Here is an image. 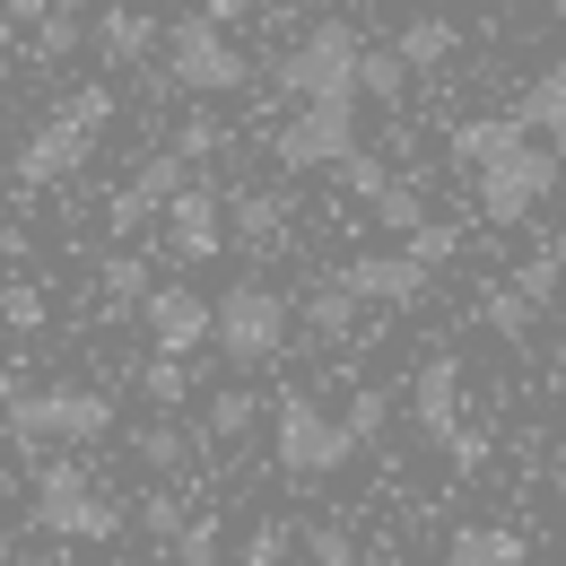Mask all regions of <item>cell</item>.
Listing matches in <instances>:
<instances>
[{
  "label": "cell",
  "instance_id": "obj_1",
  "mask_svg": "<svg viewBox=\"0 0 566 566\" xmlns=\"http://www.w3.org/2000/svg\"><path fill=\"white\" fill-rule=\"evenodd\" d=\"M105 123H114V87H78V96L53 114V123H44V132H27V148H18V184H35V192L71 184L78 166L96 157Z\"/></svg>",
  "mask_w": 566,
  "mask_h": 566
},
{
  "label": "cell",
  "instance_id": "obj_2",
  "mask_svg": "<svg viewBox=\"0 0 566 566\" xmlns=\"http://www.w3.org/2000/svg\"><path fill=\"white\" fill-rule=\"evenodd\" d=\"M244 78H253V62L227 44V27H218L210 9H192V18L166 27V87H184V96L210 105V96H235Z\"/></svg>",
  "mask_w": 566,
  "mask_h": 566
},
{
  "label": "cell",
  "instance_id": "obj_3",
  "mask_svg": "<svg viewBox=\"0 0 566 566\" xmlns=\"http://www.w3.org/2000/svg\"><path fill=\"white\" fill-rule=\"evenodd\" d=\"M0 419L18 444H96V436H114V401L96 384H44V392H18Z\"/></svg>",
  "mask_w": 566,
  "mask_h": 566
},
{
  "label": "cell",
  "instance_id": "obj_4",
  "mask_svg": "<svg viewBox=\"0 0 566 566\" xmlns=\"http://www.w3.org/2000/svg\"><path fill=\"white\" fill-rule=\"evenodd\" d=\"M35 532H53V541H114L123 532V505L62 453V462L35 471Z\"/></svg>",
  "mask_w": 566,
  "mask_h": 566
},
{
  "label": "cell",
  "instance_id": "obj_5",
  "mask_svg": "<svg viewBox=\"0 0 566 566\" xmlns=\"http://www.w3.org/2000/svg\"><path fill=\"white\" fill-rule=\"evenodd\" d=\"M357 62H366V44L349 35V18H314V27L280 53V87L296 105H314V96H357Z\"/></svg>",
  "mask_w": 566,
  "mask_h": 566
},
{
  "label": "cell",
  "instance_id": "obj_6",
  "mask_svg": "<svg viewBox=\"0 0 566 566\" xmlns=\"http://www.w3.org/2000/svg\"><path fill=\"white\" fill-rule=\"evenodd\" d=\"M287 323H296V305H287L280 287L235 280L218 296V357H227V366H271V357L287 349Z\"/></svg>",
  "mask_w": 566,
  "mask_h": 566
},
{
  "label": "cell",
  "instance_id": "obj_7",
  "mask_svg": "<svg viewBox=\"0 0 566 566\" xmlns=\"http://www.w3.org/2000/svg\"><path fill=\"white\" fill-rule=\"evenodd\" d=\"M558 175H566L558 148H549V140H523L514 157H496V166H480V175H471L480 218H489V227H523V218H532L549 192H558Z\"/></svg>",
  "mask_w": 566,
  "mask_h": 566
},
{
  "label": "cell",
  "instance_id": "obj_8",
  "mask_svg": "<svg viewBox=\"0 0 566 566\" xmlns=\"http://www.w3.org/2000/svg\"><path fill=\"white\" fill-rule=\"evenodd\" d=\"M357 453L349 419H332L314 392H280V471L287 480H332Z\"/></svg>",
  "mask_w": 566,
  "mask_h": 566
},
{
  "label": "cell",
  "instance_id": "obj_9",
  "mask_svg": "<svg viewBox=\"0 0 566 566\" xmlns=\"http://www.w3.org/2000/svg\"><path fill=\"white\" fill-rule=\"evenodd\" d=\"M349 148H357V96H314L271 140V157H280V175H314V166H340Z\"/></svg>",
  "mask_w": 566,
  "mask_h": 566
},
{
  "label": "cell",
  "instance_id": "obj_10",
  "mask_svg": "<svg viewBox=\"0 0 566 566\" xmlns=\"http://www.w3.org/2000/svg\"><path fill=\"white\" fill-rule=\"evenodd\" d=\"M184 184H192V157H184V148H157V157H140V166H132V184L105 201V227H114V235H140L148 218H166V201H175Z\"/></svg>",
  "mask_w": 566,
  "mask_h": 566
},
{
  "label": "cell",
  "instance_id": "obj_11",
  "mask_svg": "<svg viewBox=\"0 0 566 566\" xmlns=\"http://www.w3.org/2000/svg\"><path fill=\"white\" fill-rule=\"evenodd\" d=\"M227 235H235V218H227L218 192L184 184V192L166 201V253H175V262H218V253H227Z\"/></svg>",
  "mask_w": 566,
  "mask_h": 566
},
{
  "label": "cell",
  "instance_id": "obj_12",
  "mask_svg": "<svg viewBox=\"0 0 566 566\" xmlns=\"http://www.w3.org/2000/svg\"><path fill=\"white\" fill-rule=\"evenodd\" d=\"M427 271H436V262H419V253L401 244V253H357V262H340L332 280L349 287L357 305H419V296H427Z\"/></svg>",
  "mask_w": 566,
  "mask_h": 566
},
{
  "label": "cell",
  "instance_id": "obj_13",
  "mask_svg": "<svg viewBox=\"0 0 566 566\" xmlns=\"http://www.w3.org/2000/svg\"><path fill=\"white\" fill-rule=\"evenodd\" d=\"M140 314H148V340H157L166 357H184V349H201V340H218V305H210V296H192V287H157Z\"/></svg>",
  "mask_w": 566,
  "mask_h": 566
},
{
  "label": "cell",
  "instance_id": "obj_14",
  "mask_svg": "<svg viewBox=\"0 0 566 566\" xmlns=\"http://www.w3.org/2000/svg\"><path fill=\"white\" fill-rule=\"evenodd\" d=\"M410 410H419L427 444H453V436H462V366H453V357H427V366H419Z\"/></svg>",
  "mask_w": 566,
  "mask_h": 566
},
{
  "label": "cell",
  "instance_id": "obj_15",
  "mask_svg": "<svg viewBox=\"0 0 566 566\" xmlns=\"http://www.w3.org/2000/svg\"><path fill=\"white\" fill-rule=\"evenodd\" d=\"M523 140H532L523 105H514V114H471V123L453 132V166H462V175H480V166H496V157H514Z\"/></svg>",
  "mask_w": 566,
  "mask_h": 566
},
{
  "label": "cell",
  "instance_id": "obj_16",
  "mask_svg": "<svg viewBox=\"0 0 566 566\" xmlns=\"http://www.w3.org/2000/svg\"><path fill=\"white\" fill-rule=\"evenodd\" d=\"M87 44H96L105 71H132V62H148V44H157V18H140V9H96Z\"/></svg>",
  "mask_w": 566,
  "mask_h": 566
},
{
  "label": "cell",
  "instance_id": "obj_17",
  "mask_svg": "<svg viewBox=\"0 0 566 566\" xmlns=\"http://www.w3.org/2000/svg\"><path fill=\"white\" fill-rule=\"evenodd\" d=\"M392 53H401L410 71H444V62L462 53V27H453V18H401V35H392Z\"/></svg>",
  "mask_w": 566,
  "mask_h": 566
},
{
  "label": "cell",
  "instance_id": "obj_18",
  "mask_svg": "<svg viewBox=\"0 0 566 566\" xmlns=\"http://www.w3.org/2000/svg\"><path fill=\"white\" fill-rule=\"evenodd\" d=\"M523 123H532V132H541V140L566 157V53H558L541 78H532V87H523Z\"/></svg>",
  "mask_w": 566,
  "mask_h": 566
},
{
  "label": "cell",
  "instance_id": "obj_19",
  "mask_svg": "<svg viewBox=\"0 0 566 566\" xmlns=\"http://www.w3.org/2000/svg\"><path fill=\"white\" fill-rule=\"evenodd\" d=\"M227 218H235V244H253V253H280V244H287V227H296L280 192H244V201H235Z\"/></svg>",
  "mask_w": 566,
  "mask_h": 566
},
{
  "label": "cell",
  "instance_id": "obj_20",
  "mask_svg": "<svg viewBox=\"0 0 566 566\" xmlns=\"http://www.w3.org/2000/svg\"><path fill=\"white\" fill-rule=\"evenodd\" d=\"M453 566H532V549H523V532H505V523H462V532H453Z\"/></svg>",
  "mask_w": 566,
  "mask_h": 566
},
{
  "label": "cell",
  "instance_id": "obj_21",
  "mask_svg": "<svg viewBox=\"0 0 566 566\" xmlns=\"http://www.w3.org/2000/svg\"><path fill=\"white\" fill-rule=\"evenodd\" d=\"M305 332H314V340H349L357 332V296L340 280H323L314 296H305Z\"/></svg>",
  "mask_w": 566,
  "mask_h": 566
},
{
  "label": "cell",
  "instance_id": "obj_22",
  "mask_svg": "<svg viewBox=\"0 0 566 566\" xmlns=\"http://www.w3.org/2000/svg\"><path fill=\"white\" fill-rule=\"evenodd\" d=\"M253 419H262V392H244V384H227V392H210V419H201V436H218V444H235V436H253Z\"/></svg>",
  "mask_w": 566,
  "mask_h": 566
},
{
  "label": "cell",
  "instance_id": "obj_23",
  "mask_svg": "<svg viewBox=\"0 0 566 566\" xmlns=\"http://www.w3.org/2000/svg\"><path fill=\"white\" fill-rule=\"evenodd\" d=\"M532 314H541V305H532V296H523V287H514V280L480 296V323H489L496 340H523V332H532Z\"/></svg>",
  "mask_w": 566,
  "mask_h": 566
},
{
  "label": "cell",
  "instance_id": "obj_24",
  "mask_svg": "<svg viewBox=\"0 0 566 566\" xmlns=\"http://www.w3.org/2000/svg\"><path fill=\"white\" fill-rule=\"evenodd\" d=\"M96 287H105V305H148V296H157V287H148V262H140V253H105Z\"/></svg>",
  "mask_w": 566,
  "mask_h": 566
},
{
  "label": "cell",
  "instance_id": "obj_25",
  "mask_svg": "<svg viewBox=\"0 0 566 566\" xmlns=\"http://www.w3.org/2000/svg\"><path fill=\"white\" fill-rule=\"evenodd\" d=\"M401 87H410V62H401V53H366V62H357V96L401 105Z\"/></svg>",
  "mask_w": 566,
  "mask_h": 566
},
{
  "label": "cell",
  "instance_id": "obj_26",
  "mask_svg": "<svg viewBox=\"0 0 566 566\" xmlns=\"http://www.w3.org/2000/svg\"><path fill=\"white\" fill-rule=\"evenodd\" d=\"M340 192L375 210V201L392 192V166H384V157H366V148H349V157H340Z\"/></svg>",
  "mask_w": 566,
  "mask_h": 566
},
{
  "label": "cell",
  "instance_id": "obj_27",
  "mask_svg": "<svg viewBox=\"0 0 566 566\" xmlns=\"http://www.w3.org/2000/svg\"><path fill=\"white\" fill-rule=\"evenodd\" d=\"M132 453H140L148 471H184V453H192V436H184L175 419H157V427H140V436H132Z\"/></svg>",
  "mask_w": 566,
  "mask_h": 566
},
{
  "label": "cell",
  "instance_id": "obj_28",
  "mask_svg": "<svg viewBox=\"0 0 566 566\" xmlns=\"http://www.w3.org/2000/svg\"><path fill=\"white\" fill-rule=\"evenodd\" d=\"M375 227H392V235L410 244V235H419V227H427V201H419V184H392V192L375 201Z\"/></svg>",
  "mask_w": 566,
  "mask_h": 566
},
{
  "label": "cell",
  "instance_id": "obj_29",
  "mask_svg": "<svg viewBox=\"0 0 566 566\" xmlns=\"http://www.w3.org/2000/svg\"><path fill=\"white\" fill-rule=\"evenodd\" d=\"M140 392L157 401V410H175V401L192 392V375H184V357H166V349H157V357L140 366Z\"/></svg>",
  "mask_w": 566,
  "mask_h": 566
},
{
  "label": "cell",
  "instance_id": "obj_30",
  "mask_svg": "<svg viewBox=\"0 0 566 566\" xmlns=\"http://www.w3.org/2000/svg\"><path fill=\"white\" fill-rule=\"evenodd\" d=\"M184 523H192V514H184V496H166V489L140 496V532H148V541H166V549H175V541H184Z\"/></svg>",
  "mask_w": 566,
  "mask_h": 566
},
{
  "label": "cell",
  "instance_id": "obj_31",
  "mask_svg": "<svg viewBox=\"0 0 566 566\" xmlns=\"http://www.w3.org/2000/svg\"><path fill=\"white\" fill-rule=\"evenodd\" d=\"M340 419H349V436H357V444H375V436H384V419H392V392H375V384H357Z\"/></svg>",
  "mask_w": 566,
  "mask_h": 566
},
{
  "label": "cell",
  "instance_id": "obj_32",
  "mask_svg": "<svg viewBox=\"0 0 566 566\" xmlns=\"http://www.w3.org/2000/svg\"><path fill=\"white\" fill-rule=\"evenodd\" d=\"M78 35H87V27H78V9L62 0V9L35 27V53H44V62H62V53H78Z\"/></svg>",
  "mask_w": 566,
  "mask_h": 566
},
{
  "label": "cell",
  "instance_id": "obj_33",
  "mask_svg": "<svg viewBox=\"0 0 566 566\" xmlns=\"http://www.w3.org/2000/svg\"><path fill=\"white\" fill-rule=\"evenodd\" d=\"M305 558L314 566H357V541L340 523H305Z\"/></svg>",
  "mask_w": 566,
  "mask_h": 566
},
{
  "label": "cell",
  "instance_id": "obj_34",
  "mask_svg": "<svg viewBox=\"0 0 566 566\" xmlns=\"http://www.w3.org/2000/svg\"><path fill=\"white\" fill-rule=\"evenodd\" d=\"M175 566H218V514H192L184 541H175Z\"/></svg>",
  "mask_w": 566,
  "mask_h": 566
},
{
  "label": "cell",
  "instance_id": "obj_35",
  "mask_svg": "<svg viewBox=\"0 0 566 566\" xmlns=\"http://www.w3.org/2000/svg\"><path fill=\"white\" fill-rule=\"evenodd\" d=\"M410 253H419V262H453V253H462V227H444V218H427L419 235H410Z\"/></svg>",
  "mask_w": 566,
  "mask_h": 566
},
{
  "label": "cell",
  "instance_id": "obj_36",
  "mask_svg": "<svg viewBox=\"0 0 566 566\" xmlns=\"http://www.w3.org/2000/svg\"><path fill=\"white\" fill-rule=\"evenodd\" d=\"M175 148H184V157H192V166H201V157H218V148H227V132H218L210 114H192V123H184V132H175Z\"/></svg>",
  "mask_w": 566,
  "mask_h": 566
},
{
  "label": "cell",
  "instance_id": "obj_37",
  "mask_svg": "<svg viewBox=\"0 0 566 566\" xmlns=\"http://www.w3.org/2000/svg\"><path fill=\"white\" fill-rule=\"evenodd\" d=\"M0 323H9V332H35V323H44V296H35V287H9V296H0Z\"/></svg>",
  "mask_w": 566,
  "mask_h": 566
},
{
  "label": "cell",
  "instance_id": "obj_38",
  "mask_svg": "<svg viewBox=\"0 0 566 566\" xmlns=\"http://www.w3.org/2000/svg\"><path fill=\"white\" fill-rule=\"evenodd\" d=\"M444 453H453V471H489V436H471V427H462Z\"/></svg>",
  "mask_w": 566,
  "mask_h": 566
},
{
  "label": "cell",
  "instance_id": "obj_39",
  "mask_svg": "<svg viewBox=\"0 0 566 566\" xmlns=\"http://www.w3.org/2000/svg\"><path fill=\"white\" fill-rule=\"evenodd\" d=\"M0 9H9V18H18V27H44V18H53V9H62V0H0Z\"/></svg>",
  "mask_w": 566,
  "mask_h": 566
},
{
  "label": "cell",
  "instance_id": "obj_40",
  "mask_svg": "<svg viewBox=\"0 0 566 566\" xmlns=\"http://www.w3.org/2000/svg\"><path fill=\"white\" fill-rule=\"evenodd\" d=\"M201 9H210L218 27H227V18H244V9H253V0H201Z\"/></svg>",
  "mask_w": 566,
  "mask_h": 566
},
{
  "label": "cell",
  "instance_id": "obj_41",
  "mask_svg": "<svg viewBox=\"0 0 566 566\" xmlns=\"http://www.w3.org/2000/svg\"><path fill=\"white\" fill-rule=\"evenodd\" d=\"M9 401H18V366H0V410H9Z\"/></svg>",
  "mask_w": 566,
  "mask_h": 566
},
{
  "label": "cell",
  "instance_id": "obj_42",
  "mask_svg": "<svg viewBox=\"0 0 566 566\" xmlns=\"http://www.w3.org/2000/svg\"><path fill=\"white\" fill-rule=\"evenodd\" d=\"M549 496H558V505H566V462H549Z\"/></svg>",
  "mask_w": 566,
  "mask_h": 566
},
{
  "label": "cell",
  "instance_id": "obj_43",
  "mask_svg": "<svg viewBox=\"0 0 566 566\" xmlns=\"http://www.w3.org/2000/svg\"><path fill=\"white\" fill-rule=\"evenodd\" d=\"M549 375H558V384H566V332H558V357H549Z\"/></svg>",
  "mask_w": 566,
  "mask_h": 566
},
{
  "label": "cell",
  "instance_id": "obj_44",
  "mask_svg": "<svg viewBox=\"0 0 566 566\" xmlns=\"http://www.w3.org/2000/svg\"><path fill=\"white\" fill-rule=\"evenodd\" d=\"M9 253H18V227H0V262H9Z\"/></svg>",
  "mask_w": 566,
  "mask_h": 566
},
{
  "label": "cell",
  "instance_id": "obj_45",
  "mask_svg": "<svg viewBox=\"0 0 566 566\" xmlns=\"http://www.w3.org/2000/svg\"><path fill=\"white\" fill-rule=\"evenodd\" d=\"M549 253H558V262H566V227H549Z\"/></svg>",
  "mask_w": 566,
  "mask_h": 566
},
{
  "label": "cell",
  "instance_id": "obj_46",
  "mask_svg": "<svg viewBox=\"0 0 566 566\" xmlns=\"http://www.w3.org/2000/svg\"><path fill=\"white\" fill-rule=\"evenodd\" d=\"M0 87H9V53H0Z\"/></svg>",
  "mask_w": 566,
  "mask_h": 566
},
{
  "label": "cell",
  "instance_id": "obj_47",
  "mask_svg": "<svg viewBox=\"0 0 566 566\" xmlns=\"http://www.w3.org/2000/svg\"><path fill=\"white\" fill-rule=\"evenodd\" d=\"M549 9H558V18H566V0H549Z\"/></svg>",
  "mask_w": 566,
  "mask_h": 566
},
{
  "label": "cell",
  "instance_id": "obj_48",
  "mask_svg": "<svg viewBox=\"0 0 566 566\" xmlns=\"http://www.w3.org/2000/svg\"><path fill=\"white\" fill-rule=\"evenodd\" d=\"M218 566H244V558H218Z\"/></svg>",
  "mask_w": 566,
  "mask_h": 566
},
{
  "label": "cell",
  "instance_id": "obj_49",
  "mask_svg": "<svg viewBox=\"0 0 566 566\" xmlns=\"http://www.w3.org/2000/svg\"><path fill=\"white\" fill-rule=\"evenodd\" d=\"M444 566H453V558H444Z\"/></svg>",
  "mask_w": 566,
  "mask_h": 566
}]
</instances>
